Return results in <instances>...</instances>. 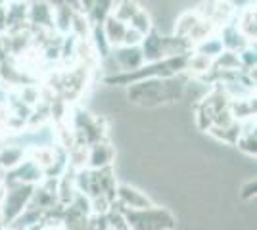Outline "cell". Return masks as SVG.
Returning a JSON list of instances; mask_svg holds the SVG:
<instances>
[{
    "label": "cell",
    "mask_w": 257,
    "mask_h": 230,
    "mask_svg": "<svg viewBox=\"0 0 257 230\" xmlns=\"http://www.w3.org/2000/svg\"><path fill=\"white\" fill-rule=\"evenodd\" d=\"M188 79H182L181 73L173 77H152L127 85V100L133 106L156 110L167 104H175L184 98Z\"/></svg>",
    "instance_id": "obj_1"
},
{
    "label": "cell",
    "mask_w": 257,
    "mask_h": 230,
    "mask_svg": "<svg viewBox=\"0 0 257 230\" xmlns=\"http://www.w3.org/2000/svg\"><path fill=\"white\" fill-rule=\"evenodd\" d=\"M128 228L139 230H173L177 228V217L171 209L152 205L146 209H123Z\"/></svg>",
    "instance_id": "obj_2"
},
{
    "label": "cell",
    "mask_w": 257,
    "mask_h": 230,
    "mask_svg": "<svg viewBox=\"0 0 257 230\" xmlns=\"http://www.w3.org/2000/svg\"><path fill=\"white\" fill-rule=\"evenodd\" d=\"M33 190H35V184H23V182L10 184V186H8L6 196H4V201H2V205H0L2 217H4V228H8V224H10L12 220L16 219L23 209L29 205Z\"/></svg>",
    "instance_id": "obj_3"
},
{
    "label": "cell",
    "mask_w": 257,
    "mask_h": 230,
    "mask_svg": "<svg viewBox=\"0 0 257 230\" xmlns=\"http://www.w3.org/2000/svg\"><path fill=\"white\" fill-rule=\"evenodd\" d=\"M43 178H44V171L33 159H29V157H25L22 163H18L10 171H4V176H2V180L6 182V186L18 184V182H23V184H39Z\"/></svg>",
    "instance_id": "obj_4"
},
{
    "label": "cell",
    "mask_w": 257,
    "mask_h": 230,
    "mask_svg": "<svg viewBox=\"0 0 257 230\" xmlns=\"http://www.w3.org/2000/svg\"><path fill=\"white\" fill-rule=\"evenodd\" d=\"M115 203L121 209H146L154 205V199L140 188L121 182L115 188Z\"/></svg>",
    "instance_id": "obj_5"
},
{
    "label": "cell",
    "mask_w": 257,
    "mask_h": 230,
    "mask_svg": "<svg viewBox=\"0 0 257 230\" xmlns=\"http://www.w3.org/2000/svg\"><path fill=\"white\" fill-rule=\"evenodd\" d=\"M109 60L115 67V73L117 71H131V69H137L144 64V56L139 46H115L111 48L109 52Z\"/></svg>",
    "instance_id": "obj_6"
},
{
    "label": "cell",
    "mask_w": 257,
    "mask_h": 230,
    "mask_svg": "<svg viewBox=\"0 0 257 230\" xmlns=\"http://www.w3.org/2000/svg\"><path fill=\"white\" fill-rule=\"evenodd\" d=\"M113 161H115V148L111 146L109 138L88 144V157H86V167L88 169L113 167Z\"/></svg>",
    "instance_id": "obj_7"
},
{
    "label": "cell",
    "mask_w": 257,
    "mask_h": 230,
    "mask_svg": "<svg viewBox=\"0 0 257 230\" xmlns=\"http://www.w3.org/2000/svg\"><path fill=\"white\" fill-rule=\"evenodd\" d=\"M234 23L238 27V31L246 37L247 43L255 44L257 39V12H255V2L247 4L244 8L236 12Z\"/></svg>",
    "instance_id": "obj_8"
},
{
    "label": "cell",
    "mask_w": 257,
    "mask_h": 230,
    "mask_svg": "<svg viewBox=\"0 0 257 230\" xmlns=\"http://www.w3.org/2000/svg\"><path fill=\"white\" fill-rule=\"evenodd\" d=\"M234 146L242 153H246L249 159H255L257 155V134H255V119L240 121V132Z\"/></svg>",
    "instance_id": "obj_9"
},
{
    "label": "cell",
    "mask_w": 257,
    "mask_h": 230,
    "mask_svg": "<svg viewBox=\"0 0 257 230\" xmlns=\"http://www.w3.org/2000/svg\"><path fill=\"white\" fill-rule=\"evenodd\" d=\"M140 50L144 56V62H158L161 58H165V54H163V35L156 25L142 37Z\"/></svg>",
    "instance_id": "obj_10"
},
{
    "label": "cell",
    "mask_w": 257,
    "mask_h": 230,
    "mask_svg": "<svg viewBox=\"0 0 257 230\" xmlns=\"http://www.w3.org/2000/svg\"><path fill=\"white\" fill-rule=\"evenodd\" d=\"M217 37H219V41L223 44V48H225V50H232V52H238V50L246 48L247 44H251V43H247L246 37L238 31L234 20L228 22L226 25H223V27L217 31Z\"/></svg>",
    "instance_id": "obj_11"
},
{
    "label": "cell",
    "mask_w": 257,
    "mask_h": 230,
    "mask_svg": "<svg viewBox=\"0 0 257 230\" xmlns=\"http://www.w3.org/2000/svg\"><path fill=\"white\" fill-rule=\"evenodd\" d=\"M27 157V148H23L20 144L8 138V142L0 144V169L2 171H10L18 163H22Z\"/></svg>",
    "instance_id": "obj_12"
},
{
    "label": "cell",
    "mask_w": 257,
    "mask_h": 230,
    "mask_svg": "<svg viewBox=\"0 0 257 230\" xmlns=\"http://www.w3.org/2000/svg\"><path fill=\"white\" fill-rule=\"evenodd\" d=\"M100 23H102V29H104V35H106L109 46H111V48L121 46L123 37H125V31H127V23L117 20L111 12H109V14H107L106 18H104Z\"/></svg>",
    "instance_id": "obj_13"
},
{
    "label": "cell",
    "mask_w": 257,
    "mask_h": 230,
    "mask_svg": "<svg viewBox=\"0 0 257 230\" xmlns=\"http://www.w3.org/2000/svg\"><path fill=\"white\" fill-rule=\"evenodd\" d=\"M213 60L215 58H211V56L192 50V52L188 54V60H186V69H184V73H188L190 77H196V79L205 77L213 69Z\"/></svg>",
    "instance_id": "obj_14"
},
{
    "label": "cell",
    "mask_w": 257,
    "mask_h": 230,
    "mask_svg": "<svg viewBox=\"0 0 257 230\" xmlns=\"http://www.w3.org/2000/svg\"><path fill=\"white\" fill-rule=\"evenodd\" d=\"M56 152H58L56 144H52V146H33V148H27V157L33 159L43 171H46L56 161Z\"/></svg>",
    "instance_id": "obj_15"
},
{
    "label": "cell",
    "mask_w": 257,
    "mask_h": 230,
    "mask_svg": "<svg viewBox=\"0 0 257 230\" xmlns=\"http://www.w3.org/2000/svg\"><path fill=\"white\" fill-rule=\"evenodd\" d=\"M128 27H133V29H137L139 33L146 35L148 31H150L152 27L156 25V22H154V18H152V14L148 8H144V6H140V10L128 20L127 23Z\"/></svg>",
    "instance_id": "obj_16"
},
{
    "label": "cell",
    "mask_w": 257,
    "mask_h": 230,
    "mask_svg": "<svg viewBox=\"0 0 257 230\" xmlns=\"http://www.w3.org/2000/svg\"><path fill=\"white\" fill-rule=\"evenodd\" d=\"M140 6H142V4H140L139 0H119L117 6L111 8V14H113L117 20H121V22L128 23V20L140 10Z\"/></svg>",
    "instance_id": "obj_17"
},
{
    "label": "cell",
    "mask_w": 257,
    "mask_h": 230,
    "mask_svg": "<svg viewBox=\"0 0 257 230\" xmlns=\"http://www.w3.org/2000/svg\"><path fill=\"white\" fill-rule=\"evenodd\" d=\"M194 50L196 52H202V54H207L211 56V58H215V56H219L225 48H223V44H221V41H219V37L217 35H213V37H207L205 41H202V43L194 44Z\"/></svg>",
    "instance_id": "obj_18"
},
{
    "label": "cell",
    "mask_w": 257,
    "mask_h": 230,
    "mask_svg": "<svg viewBox=\"0 0 257 230\" xmlns=\"http://www.w3.org/2000/svg\"><path fill=\"white\" fill-rule=\"evenodd\" d=\"M257 194V178H247L246 182L240 186V192H238V197L242 199V201H251Z\"/></svg>",
    "instance_id": "obj_19"
},
{
    "label": "cell",
    "mask_w": 257,
    "mask_h": 230,
    "mask_svg": "<svg viewBox=\"0 0 257 230\" xmlns=\"http://www.w3.org/2000/svg\"><path fill=\"white\" fill-rule=\"evenodd\" d=\"M142 37H144V35L127 25V31H125V37H123V43L121 44H123V46H139L140 41H142Z\"/></svg>",
    "instance_id": "obj_20"
},
{
    "label": "cell",
    "mask_w": 257,
    "mask_h": 230,
    "mask_svg": "<svg viewBox=\"0 0 257 230\" xmlns=\"http://www.w3.org/2000/svg\"><path fill=\"white\" fill-rule=\"evenodd\" d=\"M4 60H8V52H6V44H4V37H2V33H0V64H2Z\"/></svg>",
    "instance_id": "obj_21"
},
{
    "label": "cell",
    "mask_w": 257,
    "mask_h": 230,
    "mask_svg": "<svg viewBox=\"0 0 257 230\" xmlns=\"http://www.w3.org/2000/svg\"><path fill=\"white\" fill-rule=\"evenodd\" d=\"M6 190H8V186H6V182L0 178V205H2V201H4V196H6Z\"/></svg>",
    "instance_id": "obj_22"
},
{
    "label": "cell",
    "mask_w": 257,
    "mask_h": 230,
    "mask_svg": "<svg viewBox=\"0 0 257 230\" xmlns=\"http://www.w3.org/2000/svg\"><path fill=\"white\" fill-rule=\"evenodd\" d=\"M0 228H4V217H2V211H0Z\"/></svg>",
    "instance_id": "obj_23"
},
{
    "label": "cell",
    "mask_w": 257,
    "mask_h": 230,
    "mask_svg": "<svg viewBox=\"0 0 257 230\" xmlns=\"http://www.w3.org/2000/svg\"><path fill=\"white\" fill-rule=\"evenodd\" d=\"M4 2H29V0H4Z\"/></svg>",
    "instance_id": "obj_24"
},
{
    "label": "cell",
    "mask_w": 257,
    "mask_h": 230,
    "mask_svg": "<svg viewBox=\"0 0 257 230\" xmlns=\"http://www.w3.org/2000/svg\"><path fill=\"white\" fill-rule=\"evenodd\" d=\"M48 2H52V0H48Z\"/></svg>",
    "instance_id": "obj_25"
}]
</instances>
